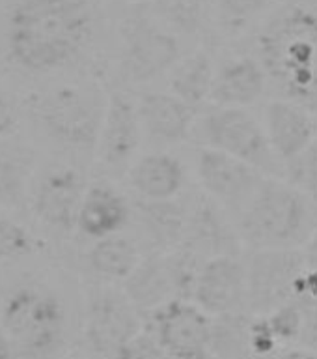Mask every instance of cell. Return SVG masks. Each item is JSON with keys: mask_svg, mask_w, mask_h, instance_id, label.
I'll use <instances>...</instances> for the list:
<instances>
[{"mask_svg": "<svg viewBox=\"0 0 317 359\" xmlns=\"http://www.w3.org/2000/svg\"><path fill=\"white\" fill-rule=\"evenodd\" d=\"M279 97L317 114V0H280L254 38V53Z\"/></svg>", "mask_w": 317, "mask_h": 359, "instance_id": "obj_1", "label": "cell"}, {"mask_svg": "<svg viewBox=\"0 0 317 359\" xmlns=\"http://www.w3.org/2000/svg\"><path fill=\"white\" fill-rule=\"evenodd\" d=\"M92 30L86 0H21L8 19V56L27 72H52L83 53Z\"/></svg>", "mask_w": 317, "mask_h": 359, "instance_id": "obj_2", "label": "cell"}, {"mask_svg": "<svg viewBox=\"0 0 317 359\" xmlns=\"http://www.w3.org/2000/svg\"><path fill=\"white\" fill-rule=\"evenodd\" d=\"M235 226L248 249L304 247L317 229L316 206L288 180L265 176Z\"/></svg>", "mask_w": 317, "mask_h": 359, "instance_id": "obj_3", "label": "cell"}, {"mask_svg": "<svg viewBox=\"0 0 317 359\" xmlns=\"http://www.w3.org/2000/svg\"><path fill=\"white\" fill-rule=\"evenodd\" d=\"M0 318L17 355L49 358L66 335V311L60 297L41 285H21L4 299Z\"/></svg>", "mask_w": 317, "mask_h": 359, "instance_id": "obj_4", "label": "cell"}, {"mask_svg": "<svg viewBox=\"0 0 317 359\" xmlns=\"http://www.w3.org/2000/svg\"><path fill=\"white\" fill-rule=\"evenodd\" d=\"M105 95L95 86L64 84L43 94L36 103V116L50 139L75 148L95 150L105 118Z\"/></svg>", "mask_w": 317, "mask_h": 359, "instance_id": "obj_5", "label": "cell"}, {"mask_svg": "<svg viewBox=\"0 0 317 359\" xmlns=\"http://www.w3.org/2000/svg\"><path fill=\"white\" fill-rule=\"evenodd\" d=\"M196 129L204 146L248 163L267 176H280L279 157L274 156L263 122L241 107H211L198 118Z\"/></svg>", "mask_w": 317, "mask_h": 359, "instance_id": "obj_6", "label": "cell"}, {"mask_svg": "<svg viewBox=\"0 0 317 359\" xmlns=\"http://www.w3.org/2000/svg\"><path fill=\"white\" fill-rule=\"evenodd\" d=\"M123 77L133 84H148L164 77L181 60L178 36L155 17L136 11L123 19L120 27Z\"/></svg>", "mask_w": 317, "mask_h": 359, "instance_id": "obj_7", "label": "cell"}, {"mask_svg": "<svg viewBox=\"0 0 317 359\" xmlns=\"http://www.w3.org/2000/svg\"><path fill=\"white\" fill-rule=\"evenodd\" d=\"M144 327L176 359H211L213 316L192 299H170L144 316Z\"/></svg>", "mask_w": 317, "mask_h": 359, "instance_id": "obj_8", "label": "cell"}, {"mask_svg": "<svg viewBox=\"0 0 317 359\" xmlns=\"http://www.w3.org/2000/svg\"><path fill=\"white\" fill-rule=\"evenodd\" d=\"M243 260L248 285V313L267 314L293 299L297 280L304 271L302 247L248 249Z\"/></svg>", "mask_w": 317, "mask_h": 359, "instance_id": "obj_9", "label": "cell"}, {"mask_svg": "<svg viewBox=\"0 0 317 359\" xmlns=\"http://www.w3.org/2000/svg\"><path fill=\"white\" fill-rule=\"evenodd\" d=\"M144 330V316L123 290H99L90 297L84 335L97 355L112 359Z\"/></svg>", "mask_w": 317, "mask_h": 359, "instance_id": "obj_10", "label": "cell"}, {"mask_svg": "<svg viewBox=\"0 0 317 359\" xmlns=\"http://www.w3.org/2000/svg\"><path fill=\"white\" fill-rule=\"evenodd\" d=\"M196 176L207 196L224 210L239 213L267 174L230 154L202 146L196 156Z\"/></svg>", "mask_w": 317, "mask_h": 359, "instance_id": "obj_11", "label": "cell"}, {"mask_svg": "<svg viewBox=\"0 0 317 359\" xmlns=\"http://www.w3.org/2000/svg\"><path fill=\"white\" fill-rule=\"evenodd\" d=\"M192 302L213 318L248 311L245 260L239 255L207 258L196 275Z\"/></svg>", "mask_w": 317, "mask_h": 359, "instance_id": "obj_12", "label": "cell"}, {"mask_svg": "<svg viewBox=\"0 0 317 359\" xmlns=\"http://www.w3.org/2000/svg\"><path fill=\"white\" fill-rule=\"evenodd\" d=\"M144 129L140 122L136 103L122 92H112L106 101L105 118L101 126L99 140L95 146L103 167L118 172L129 170L139 150Z\"/></svg>", "mask_w": 317, "mask_h": 359, "instance_id": "obj_13", "label": "cell"}, {"mask_svg": "<svg viewBox=\"0 0 317 359\" xmlns=\"http://www.w3.org/2000/svg\"><path fill=\"white\" fill-rule=\"evenodd\" d=\"M181 245L190 247L207 260L220 255H241L243 241L237 226L226 217V210L202 193L187 204V229Z\"/></svg>", "mask_w": 317, "mask_h": 359, "instance_id": "obj_14", "label": "cell"}, {"mask_svg": "<svg viewBox=\"0 0 317 359\" xmlns=\"http://www.w3.org/2000/svg\"><path fill=\"white\" fill-rule=\"evenodd\" d=\"M263 128L274 156L286 165L317 140V114L295 101L276 97L265 105Z\"/></svg>", "mask_w": 317, "mask_h": 359, "instance_id": "obj_15", "label": "cell"}, {"mask_svg": "<svg viewBox=\"0 0 317 359\" xmlns=\"http://www.w3.org/2000/svg\"><path fill=\"white\" fill-rule=\"evenodd\" d=\"M86 184L75 168H58L41 180L36 196L34 212L39 221L60 232L77 229L78 212L83 206Z\"/></svg>", "mask_w": 317, "mask_h": 359, "instance_id": "obj_16", "label": "cell"}, {"mask_svg": "<svg viewBox=\"0 0 317 359\" xmlns=\"http://www.w3.org/2000/svg\"><path fill=\"white\" fill-rule=\"evenodd\" d=\"M136 109L144 133L164 144L187 140L198 123V109L172 92H144L136 101Z\"/></svg>", "mask_w": 317, "mask_h": 359, "instance_id": "obj_17", "label": "cell"}, {"mask_svg": "<svg viewBox=\"0 0 317 359\" xmlns=\"http://www.w3.org/2000/svg\"><path fill=\"white\" fill-rule=\"evenodd\" d=\"M269 86L267 73L256 56H234L217 67L209 103L211 107L246 109L262 100Z\"/></svg>", "mask_w": 317, "mask_h": 359, "instance_id": "obj_18", "label": "cell"}, {"mask_svg": "<svg viewBox=\"0 0 317 359\" xmlns=\"http://www.w3.org/2000/svg\"><path fill=\"white\" fill-rule=\"evenodd\" d=\"M133 217L131 202L108 184L90 185L78 212L77 229L90 240L120 234Z\"/></svg>", "mask_w": 317, "mask_h": 359, "instance_id": "obj_19", "label": "cell"}, {"mask_svg": "<svg viewBox=\"0 0 317 359\" xmlns=\"http://www.w3.org/2000/svg\"><path fill=\"white\" fill-rule=\"evenodd\" d=\"M127 180L136 198L172 201L183 191L187 170L176 156L155 151L139 157L129 167Z\"/></svg>", "mask_w": 317, "mask_h": 359, "instance_id": "obj_20", "label": "cell"}, {"mask_svg": "<svg viewBox=\"0 0 317 359\" xmlns=\"http://www.w3.org/2000/svg\"><path fill=\"white\" fill-rule=\"evenodd\" d=\"M122 285L123 292L142 313V316L155 311L170 299L179 297L167 252H148Z\"/></svg>", "mask_w": 317, "mask_h": 359, "instance_id": "obj_21", "label": "cell"}, {"mask_svg": "<svg viewBox=\"0 0 317 359\" xmlns=\"http://www.w3.org/2000/svg\"><path fill=\"white\" fill-rule=\"evenodd\" d=\"M136 217L151 251L167 252L183 243L187 229V206L172 201H144L134 202Z\"/></svg>", "mask_w": 317, "mask_h": 359, "instance_id": "obj_22", "label": "cell"}, {"mask_svg": "<svg viewBox=\"0 0 317 359\" xmlns=\"http://www.w3.org/2000/svg\"><path fill=\"white\" fill-rule=\"evenodd\" d=\"M215 73L217 66L211 56L206 50H196L181 56V60L168 73V86L185 103L200 109L204 103H209Z\"/></svg>", "mask_w": 317, "mask_h": 359, "instance_id": "obj_23", "label": "cell"}, {"mask_svg": "<svg viewBox=\"0 0 317 359\" xmlns=\"http://www.w3.org/2000/svg\"><path fill=\"white\" fill-rule=\"evenodd\" d=\"M142 260V252L136 241L127 236H108L103 240H95L88 252V264L95 275L105 280L123 283L133 273Z\"/></svg>", "mask_w": 317, "mask_h": 359, "instance_id": "obj_24", "label": "cell"}, {"mask_svg": "<svg viewBox=\"0 0 317 359\" xmlns=\"http://www.w3.org/2000/svg\"><path fill=\"white\" fill-rule=\"evenodd\" d=\"M151 15L176 36H202L213 15L215 0H150Z\"/></svg>", "mask_w": 317, "mask_h": 359, "instance_id": "obj_25", "label": "cell"}, {"mask_svg": "<svg viewBox=\"0 0 317 359\" xmlns=\"http://www.w3.org/2000/svg\"><path fill=\"white\" fill-rule=\"evenodd\" d=\"M280 0H215V17L228 32H239L265 17Z\"/></svg>", "mask_w": 317, "mask_h": 359, "instance_id": "obj_26", "label": "cell"}, {"mask_svg": "<svg viewBox=\"0 0 317 359\" xmlns=\"http://www.w3.org/2000/svg\"><path fill=\"white\" fill-rule=\"evenodd\" d=\"M284 178L317 208V140L293 161L286 163Z\"/></svg>", "mask_w": 317, "mask_h": 359, "instance_id": "obj_27", "label": "cell"}, {"mask_svg": "<svg viewBox=\"0 0 317 359\" xmlns=\"http://www.w3.org/2000/svg\"><path fill=\"white\" fill-rule=\"evenodd\" d=\"M27 184V163L15 154L0 150V204L13 206L21 201Z\"/></svg>", "mask_w": 317, "mask_h": 359, "instance_id": "obj_28", "label": "cell"}, {"mask_svg": "<svg viewBox=\"0 0 317 359\" xmlns=\"http://www.w3.org/2000/svg\"><path fill=\"white\" fill-rule=\"evenodd\" d=\"M38 249L32 232L11 219L0 217V260H19Z\"/></svg>", "mask_w": 317, "mask_h": 359, "instance_id": "obj_29", "label": "cell"}, {"mask_svg": "<svg viewBox=\"0 0 317 359\" xmlns=\"http://www.w3.org/2000/svg\"><path fill=\"white\" fill-rule=\"evenodd\" d=\"M162 355H167V352L155 341V337L144 327L112 359H161Z\"/></svg>", "mask_w": 317, "mask_h": 359, "instance_id": "obj_30", "label": "cell"}, {"mask_svg": "<svg viewBox=\"0 0 317 359\" xmlns=\"http://www.w3.org/2000/svg\"><path fill=\"white\" fill-rule=\"evenodd\" d=\"M17 129L15 107L8 100V95L0 90V139L10 137Z\"/></svg>", "mask_w": 317, "mask_h": 359, "instance_id": "obj_31", "label": "cell"}, {"mask_svg": "<svg viewBox=\"0 0 317 359\" xmlns=\"http://www.w3.org/2000/svg\"><path fill=\"white\" fill-rule=\"evenodd\" d=\"M15 348L11 344L4 324H2V318H0V359H15Z\"/></svg>", "mask_w": 317, "mask_h": 359, "instance_id": "obj_32", "label": "cell"}, {"mask_svg": "<svg viewBox=\"0 0 317 359\" xmlns=\"http://www.w3.org/2000/svg\"><path fill=\"white\" fill-rule=\"evenodd\" d=\"M148 2H150V0H148Z\"/></svg>", "mask_w": 317, "mask_h": 359, "instance_id": "obj_33", "label": "cell"}]
</instances>
